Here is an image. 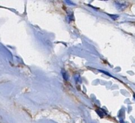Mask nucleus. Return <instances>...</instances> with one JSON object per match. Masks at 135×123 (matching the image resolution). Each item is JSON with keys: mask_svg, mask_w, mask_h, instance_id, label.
<instances>
[]
</instances>
